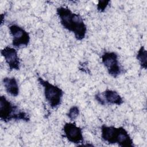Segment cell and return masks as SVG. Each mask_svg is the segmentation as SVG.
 <instances>
[{"instance_id": "cell-14", "label": "cell", "mask_w": 147, "mask_h": 147, "mask_svg": "<svg viewBox=\"0 0 147 147\" xmlns=\"http://www.w3.org/2000/svg\"><path fill=\"white\" fill-rule=\"evenodd\" d=\"M95 99L96 100V101L100 105H105L106 103H105V102L104 100V99H103V97L102 95V94H100V92H98L95 95Z\"/></svg>"}, {"instance_id": "cell-5", "label": "cell", "mask_w": 147, "mask_h": 147, "mask_svg": "<svg viewBox=\"0 0 147 147\" xmlns=\"http://www.w3.org/2000/svg\"><path fill=\"white\" fill-rule=\"evenodd\" d=\"M10 33L12 36V45L17 48L26 47L30 41L29 34L22 27L16 24L9 26Z\"/></svg>"}, {"instance_id": "cell-3", "label": "cell", "mask_w": 147, "mask_h": 147, "mask_svg": "<svg viewBox=\"0 0 147 147\" xmlns=\"http://www.w3.org/2000/svg\"><path fill=\"white\" fill-rule=\"evenodd\" d=\"M37 80L44 88L45 99L50 106L52 109H56L59 107L62 101L64 94L63 91L58 86L52 84L40 76H38Z\"/></svg>"}, {"instance_id": "cell-7", "label": "cell", "mask_w": 147, "mask_h": 147, "mask_svg": "<svg viewBox=\"0 0 147 147\" xmlns=\"http://www.w3.org/2000/svg\"><path fill=\"white\" fill-rule=\"evenodd\" d=\"M1 53L10 71L20 69V60L15 48L7 46L1 50Z\"/></svg>"}, {"instance_id": "cell-8", "label": "cell", "mask_w": 147, "mask_h": 147, "mask_svg": "<svg viewBox=\"0 0 147 147\" xmlns=\"http://www.w3.org/2000/svg\"><path fill=\"white\" fill-rule=\"evenodd\" d=\"M120 127L103 125L101 126V137L102 140L110 144H117L119 136Z\"/></svg>"}, {"instance_id": "cell-4", "label": "cell", "mask_w": 147, "mask_h": 147, "mask_svg": "<svg viewBox=\"0 0 147 147\" xmlns=\"http://www.w3.org/2000/svg\"><path fill=\"white\" fill-rule=\"evenodd\" d=\"M102 62L106 68L108 73L116 78L122 74L123 68L119 65L118 55L114 52H105L101 56Z\"/></svg>"}, {"instance_id": "cell-2", "label": "cell", "mask_w": 147, "mask_h": 147, "mask_svg": "<svg viewBox=\"0 0 147 147\" xmlns=\"http://www.w3.org/2000/svg\"><path fill=\"white\" fill-rule=\"evenodd\" d=\"M0 118L4 122L12 120L24 121L26 122L30 121L28 113L20 109L3 95L0 98Z\"/></svg>"}, {"instance_id": "cell-13", "label": "cell", "mask_w": 147, "mask_h": 147, "mask_svg": "<svg viewBox=\"0 0 147 147\" xmlns=\"http://www.w3.org/2000/svg\"><path fill=\"white\" fill-rule=\"evenodd\" d=\"M110 2V1H99L97 4V10L100 12H103Z\"/></svg>"}, {"instance_id": "cell-10", "label": "cell", "mask_w": 147, "mask_h": 147, "mask_svg": "<svg viewBox=\"0 0 147 147\" xmlns=\"http://www.w3.org/2000/svg\"><path fill=\"white\" fill-rule=\"evenodd\" d=\"M2 82L7 93L13 96H17L18 95L19 87L15 78L5 77L3 79Z\"/></svg>"}, {"instance_id": "cell-12", "label": "cell", "mask_w": 147, "mask_h": 147, "mask_svg": "<svg viewBox=\"0 0 147 147\" xmlns=\"http://www.w3.org/2000/svg\"><path fill=\"white\" fill-rule=\"evenodd\" d=\"M79 114V109L76 106H74L71 107L68 113H67V117L70 119L71 121L75 120Z\"/></svg>"}, {"instance_id": "cell-9", "label": "cell", "mask_w": 147, "mask_h": 147, "mask_svg": "<svg viewBox=\"0 0 147 147\" xmlns=\"http://www.w3.org/2000/svg\"><path fill=\"white\" fill-rule=\"evenodd\" d=\"M102 95L106 104L108 103L120 106L123 103L122 98L115 91L107 89L102 94Z\"/></svg>"}, {"instance_id": "cell-6", "label": "cell", "mask_w": 147, "mask_h": 147, "mask_svg": "<svg viewBox=\"0 0 147 147\" xmlns=\"http://www.w3.org/2000/svg\"><path fill=\"white\" fill-rule=\"evenodd\" d=\"M64 136L70 142L78 144H83L84 138L82 129L78 127L75 122H67L63 127Z\"/></svg>"}, {"instance_id": "cell-11", "label": "cell", "mask_w": 147, "mask_h": 147, "mask_svg": "<svg viewBox=\"0 0 147 147\" xmlns=\"http://www.w3.org/2000/svg\"><path fill=\"white\" fill-rule=\"evenodd\" d=\"M137 59L139 61L140 65L142 68L146 69L147 68V52L144 46H141L138 51Z\"/></svg>"}, {"instance_id": "cell-1", "label": "cell", "mask_w": 147, "mask_h": 147, "mask_svg": "<svg viewBox=\"0 0 147 147\" xmlns=\"http://www.w3.org/2000/svg\"><path fill=\"white\" fill-rule=\"evenodd\" d=\"M57 15L63 28L73 33L77 40H83L87 33V26L79 14L73 13L68 7L60 6L56 9Z\"/></svg>"}]
</instances>
